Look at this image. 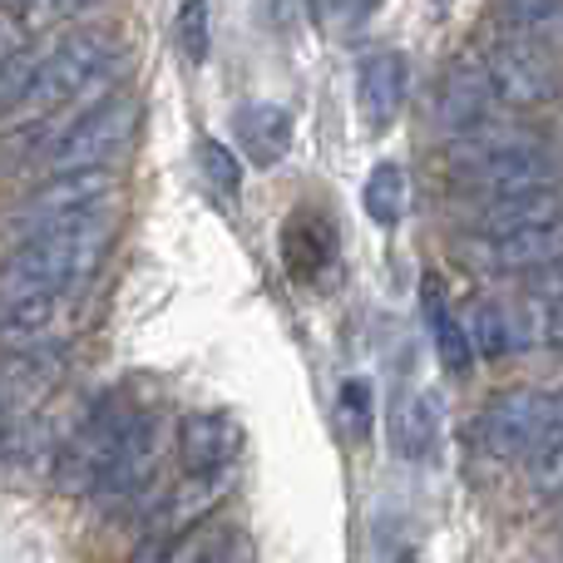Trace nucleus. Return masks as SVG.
Listing matches in <instances>:
<instances>
[{
  "instance_id": "f8f14e48",
  "label": "nucleus",
  "mask_w": 563,
  "mask_h": 563,
  "mask_svg": "<svg viewBox=\"0 0 563 563\" xmlns=\"http://www.w3.org/2000/svg\"><path fill=\"white\" fill-rule=\"evenodd\" d=\"M406 89H410V69H406V55L400 49H376V55L361 59L356 69V104H361V119L371 129H390L406 104Z\"/></svg>"
},
{
  "instance_id": "c85d7f7f",
  "label": "nucleus",
  "mask_w": 563,
  "mask_h": 563,
  "mask_svg": "<svg viewBox=\"0 0 563 563\" xmlns=\"http://www.w3.org/2000/svg\"><path fill=\"white\" fill-rule=\"evenodd\" d=\"M89 0H30V25H59V20H69V15H79Z\"/></svg>"
},
{
  "instance_id": "9d476101",
  "label": "nucleus",
  "mask_w": 563,
  "mask_h": 563,
  "mask_svg": "<svg viewBox=\"0 0 563 563\" xmlns=\"http://www.w3.org/2000/svg\"><path fill=\"white\" fill-rule=\"evenodd\" d=\"M243 455V426L228 410H198L178 426V465L184 475H218Z\"/></svg>"
},
{
  "instance_id": "f03ea898",
  "label": "nucleus",
  "mask_w": 563,
  "mask_h": 563,
  "mask_svg": "<svg viewBox=\"0 0 563 563\" xmlns=\"http://www.w3.org/2000/svg\"><path fill=\"white\" fill-rule=\"evenodd\" d=\"M450 164L455 178L479 198H509V194H529V188H559V158L539 144L525 129H505V124H475L465 134H455L450 144Z\"/></svg>"
},
{
  "instance_id": "a211bd4d",
  "label": "nucleus",
  "mask_w": 563,
  "mask_h": 563,
  "mask_svg": "<svg viewBox=\"0 0 563 563\" xmlns=\"http://www.w3.org/2000/svg\"><path fill=\"white\" fill-rule=\"evenodd\" d=\"M426 321H430V336H435L440 366H445L450 376H465L470 361H475V336H470L465 321H460L455 311L445 307V297H440L435 282L426 287Z\"/></svg>"
},
{
  "instance_id": "5701e85b",
  "label": "nucleus",
  "mask_w": 563,
  "mask_h": 563,
  "mask_svg": "<svg viewBox=\"0 0 563 563\" xmlns=\"http://www.w3.org/2000/svg\"><path fill=\"white\" fill-rule=\"evenodd\" d=\"M40 59L45 55H35V49H15V55L0 65V119H20L30 85H35V75H40Z\"/></svg>"
},
{
  "instance_id": "7c9ffc66",
  "label": "nucleus",
  "mask_w": 563,
  "mask_h": 563,
  "mask_svg": "<svg viewBox=\"0 0 563 563\" xmlns=\"http://www.w3.org/2000/svg\"><path fill=\"white\" fill-rule=\"evenodd\" d=\"M544 336L554 341V346H563V297L549 301V311H544Z\"/></svg>"
},
{
  "instance_id": "39448f33",
  "label": "nucleus",
  "mask_w": 563,
  "mask_h": 563,
  "mask_svg": "<svg viewBox=\"0 0 563 563\" xmlns=\"http://www.w3.org/2000/svg\"><path fill=\"white\" fill-rule=\"evenodd\" d=\"M139 410H124V400H104L85 426L69 435V445L59 450V485L75 489V495H99L104 475L114 470V455L124 445L129 426H134Z\"/></svg>"
},
{
  "instance_id": "2eb2a0df",
  "label": "nucleus",
  "mask_w": 563,
  "mask_h": 563,
  "mask_svg": "<svg viewBox=\"0 0 563 563\" xmlns=\"http://www.w3.org/2000/svg\"><path fill=\"white\" fill-rule=\"evenodd\" d=\"M554 218H563V194L559 188H529V194L485 198L475 228H479V238H505V233H519V228L554 223Z\"/></svg>"
},
{
  "instance_id": "b1692460",
  "label": "nucleus",
  "mask_w": 563,
  "mask_h": 563,
  "mask_svg": "<svg viewBox=\"0 0 563 563\" xmlns=\"http://www.w3.org/2000/svg\"><path fill=\"white\" fill-rule=\"evenodd\" d=\"M470 336H475V351H479V356H505V351H515L519 331H515V317H509L505 307L485 301V307H475Z\"/></svg>"
},
{
  "instance_id": "72a5a7b5",
  "label": "nucleus",
  "mask_w": 563,
  "mask_h": 563,
  "mask_svg": "<svg viewBox=\"0 0 563 563\" xmlns=\"http://www.w3.org/2000/svg\"><path fill=\"white\" fill-rule=\"evenodd\" d=\"M435 5H450V0H435Z\"/></svg>"
},
{
  "instance_id": "f257e3e1",
  "label": "nucleus",
  "mask_w": 563,
  "mask_h": 563,
  "mask_svg": "<svg viewBox=\"0 0 563 563\" xmlns=\"http://www.w3.org/2000/svg\"><path fill=\"white\" fill-rule=\"evenodd\" d=\"M109 238H114V208L109 203L79 208L69 218H55L49 228L25 233L0 267V301L79 291L95 277L99 257L109 253Z\"/></svg>"
},
{
  "instance_id": "7ed1b4c3",
  "label": "nucleus",
  "mask_w": 563,
  "mask_h": 563,
  "mask_svg": "<svg viewBox=\"0 0 563 563\" xmlns=\"http://www.w3.org/2000/svg\"><path fill=\"white\" fill-rule=\"evenodd\" d=\"M124 69V55L114 49V40L99 35V30H79L65 35L45 59H40V75L25 95L20 119L25 124H49L65 109H89V99H104L109 85Z\"/></svg>"
},
{
  "instance_id": "6e6552de",
  "label": "nucleus",
  "mask_w": 563,
  "mask_h": 563,
  "mask_svg": "<svg viewBox=\"0 0 563 563\" xmlns=\"http://www.w3.org/2000/svg\"><path fill=\"white\" fill-rule=\"evenodd\" d=\"M114 194V174L109 168H75V174H49V184H40L25 203L10 213L15 233H35V228H49L55 218H69L79 208H95Z\"/></svg>"
},
{
  "instance_id": "2f4dec72",
  "label": "nucleus",
  "mask_w": 563,
  "mask_h": 563,
  "mask_svg": "<svg viewBox=\"0 0 563 563\" xmlns=\"http://www.w3.org/2000/svg\"><path fill=\"white\" fill-rule=\"evenodd\" d=\"M10 435H15V416H10V400H5V390H0V455L10 450Z\"/></svg>"
},
{
  "instance_id": "a878e982",
  "label": "nucleus",
  "mask_w": 563,
  "mask_h": 563,
  "mask_svg": "<svg viewBox=\"0 0 563 563\" xmlns=\"http://www.w3.org/2000/svg\"><path fill=\"white\" fill-rule=\"evenodd\" d=\"M174 40L188 65H203L208 59V0H184V5H178Z\"/></svg>"
},
{
  "instance_id": "20e7f679",
  "label": "nucleus",
  "mask_w": 563,
  "mask_h": 563,
  "mask_svg": "<svg viewBox=\"0 0 563 563\" xmlns=\"http://www.w3.org/2000/svg\"><path fill=\"white\" fill-rule=\"evenodd\" d=\"M139 124H144V104L134 95H104L99 104L79 109L65 129L45 144L40 164L49 174H75V168H114V158L129 154Z\"/></svg>"
},
{
  "instance_id": "f3484780",
  "label": "nucleus",
  "mask_w": 563,
  "mask_h": 563,
  "mask_svg": "<svg viewBox=\"0 0 563 563\" xmlns=\"http://www.w3.org/2000/svg\"><path fill=\"white\" fill-rule=\"evenodd\" d=\"M390 445H396L400 460L420 465V460L435 455L440 445V410L430 396H400L390 406Z\"/></svg>"
},
{
  "instance_id": "c756f323",
  "label": "nucleus",
  "mask_w": 563,
  "mask_h": 563,
  "mask_svg": "<svg viewBox=\"0 0 563 563\" xmlns=\"http://www.w3.org/2000/svg\"><path fill=\"white\" fill-rule=\"evenodd\" d=\"M554 445H563V390L559 396H549V416H544V435H539V450H534V460L539 455H549Z\"/></svg>"
},
{
  "instance_id": "6ab92c4d",
  "label": "nucleus",
  "mask_w": 563,
  "mask_h": 563,
  "mask_svg": "<svg viewBox=\"0 0 563 563\" xmlns=\"http://www.w3.org/2000/svg\"><path fill=\"white\" fill-rule=\"evenodd\" d=\"M154 420L148 416H134V426H129L124 445H119L114 455V470L104 475V489L99 495H134L139 485L148 479V470H154Z\"/></svg>"
},
{
  "instance_id": "1a4fd4ad",
  "label": "nucleus",
  "mask_w": 563,
  "mask_h": 563,
  "mask_svg": "<svg viewBox=\"0 0 563 563\" xmlns=\"http://www.w3.org/2000/svg\"><path fill=\"white\" fill-rule=\"evenodd\" d=\"M495 104H499V95H495V79H489L485 59H455L435 89V119L450 139L485 124Z\"/></svg>"
},
{
  "instance_id": "412c9836",
  "label": "nucleus",
  "mask_w": 563,
  "mask_h": 563,
  "mask_svg": "<svg viewBox=\"0 0 563 563\" xmlns=\"http://www.w3.org/2000/svg\"><path fill=\"white\" fill-rule=\"evenodd\" d=\"M509 35H529L549 49H563V0H499Z\"/></svg>"
},
{
  "instance_id": "cd10ccee",
  "label": "nucleus",
  "mask_w": 563,
  "mask_h": 563,
  "mask_svg": "<svg viewBox=\"0 0 563 563\" xmlns=\"http://www.w3.org/2000/svg\"><path fill=\"white\" fill-rule=\"evenodd\" d=\"M529 475H534V489L539 495H563V445H554L549 455H539V460H529Z\"/></svg>"
},
{
  "instance_id": "4be33fe9",
  "label": "nucleus",
  "mask_w": 563,
  "mask_h": 563,
  "mask_svg": "<svg viewBox=\"0 0 563 563\" xmlns=\"http://www.w3.org/2000/svg\"><path fill=\"white\" fill-rule=\"evenodd\" d=\"M361 203H366L371 223L396 228L400 218H406V168H400V164H376V168H371V178H366Z\"/></svg>"
},
{
  "instance_id": "473e14b6",
  "label": "nucleus",
  "mask_w": 563,
  "mask_h": 563,
  "mask_svg": "<svg viewBox=\"0 0 563 563\" xmlns=\"http://www.w3.org/2000/svg\"><path fill=\"white\" fill-rule=\"evenodd\" d=\"M0 5H5V10H20V5H30V0H0Z\"/></svg>"
},
{
  "instance_id": "aec40b11",
  "label": "nucleus",
  "mask_w": 563,
  "mask_h": 563,
  "mask_svg": "<svg viewBox=\"0 0 563 563\" xmlns=\"http://www.w3.org/2000/svg\"><path fill=\"white\" fill-rule=\"evenodd\" d=\"M223 489H228V470H218V475H184L174 499H164V519H158V525H164L168 534H184V529L203 525L208 509L223 499Z\"/></svg>"
},
{
  "instance_id": "9b49d317",
  "label": "nucleus",
  "mask_w": 563,
  "mask_h": 563,
  "mask_svg": "<svg viewBox=\"0 0 563 563\" xmlns=\"http://www.w3.org/2000/svg\"><path fill=\"white\" fill-rule=\"evenodd\" d=\"M479 263L489 273H525V277L563 263V218L519 228V233H505V238H485L479 243Z\"/></svg>"
},
{
  "instance_id": "0eeeda50",
  "label": "nucleus",
  "mask_w": 563,
  "mask_h": 563,
  "mask_svg": "<svg viewBox=\"0 0 563 563\" xmlns=\"http://www.w3.org/2000/svg\"><path fill=\"white\" fill-rule=\"evenodd\" d=\"M549 396L539 390H505L479 416V445L495 460H534L539 435H544Z\"/></svg>"
},
{
  "instance_id": "dca6fc26",
  "label": "nucleus",
  "mask_w": 563,
  "mask_h": 563,
  "mask_svg": "<svg viewBox=\"0 0 563 563\" xmlns=\"http://www.w3.org/2000/svg\"><path fill=\"white\" fill-rule=\"evenodd\" d=\"M282 257H287V273L297 282H311L321 267L336 257V238H331V223L307 208L287 218V233H282Z\"/></svg>"
},
{
  "instance_id": "393cba45",
  "label": "nucleus",
  "mask_w": 563,
  "mask_h": 563,
  "mask_svg": "<svg viewBox=\"0 0 563 563\" xmlns=\"http://www.w3.org/2000/svg\"><path fill=\"white\" fill-rule=\"evenodd\" d=\"M198 168H203L208 188H213L218 198H228V203H233L238 188H243V168H238L233 148L218 144V139H198Z\"/></svg>"
},
{
  "instance_id": "ddd939ff",
  "label": "nucleus",
  "mask_w": 563,
  "mask_h": 563,
  "mask_svg": "<svg viewBox=\"0 0 563 563\" xmlns=\"http://www.w3.org/2000/svg\"><path fill=\"white\" fill-rule=\"evenodd\" d=\"M233 139L243 144L247 164L273 168L282 164V154L291 148V114L282 104H267V99H253L233 114Z\"/></svg>"
},
{
  "instance_id": "423d86ee",
  "label": "nucleus",
  "mask_w": 563,
  "mask_h": 563,
  "mask_svg": "<svg viewBox=\"0 0 563 563\" xmlns=\"http://www.w3.org/2000/svg\"><path fill=\"white\" fill-rule=\"evenodd\" d=\"M485 65H489V79H495L499 104H509V109L549 104V99L563 89V69H559L554 49L529 40V35L499 40V45L485 55Z\"/></svg>"
},
{
  "instance_id": "bb28decb",
  "label": "nucleus",
  "mask_w": 563,
  "mask_h": 563,
  "mask_svg": "<svg viewBox=\"0 0 563 563\" xmlns=\"http://www.w3.org/2000/svg\"><path fill=\"white\" fill-rule=\"evenodd\" d=\"M336 416L346 420L351 435H366L371 430V390H366V380H346V386H341Z\"/></svg>"
},
{
  "instance_id": "4468645a",
  "label": "nucleus",
  "mask_w": 563,
  "mask_h": 563,
  "mask_svg": "<svg viewBox=\"0 0 563 563\" xmlns=\"http://www.w3.org/2000/svg\"><path fill=\"white\" fill-rule=\"evenodd\" d=\"M158 563H257L253 534L238 525H194L168 544V554Z\"/></svg>"
}]
</instances>
